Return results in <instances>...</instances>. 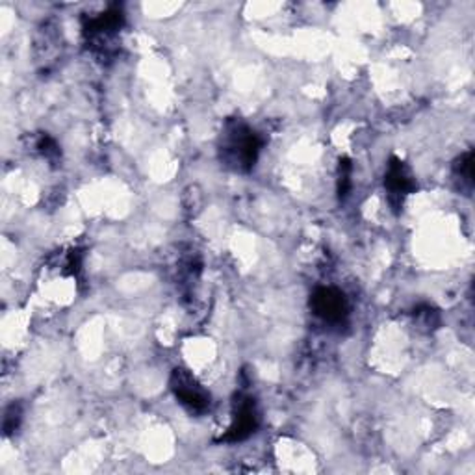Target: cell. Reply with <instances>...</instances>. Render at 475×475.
<instances>
[{"instance_id": "obj_1", "label": "cell", "mask_w": 475, "mask_h": 475, "mask_svg": "<svg viewBox=\"0 0 475 475\" xmlns=\"http://www.w3.org/2000/svg\"><path fill=\"white\" fill-rule=\"evenodd\" d=\"M262 145V138L251 127L238 119H229L219 138V158L225 168L249 173L258 160Z\"/></svg>"}, {"instance_id": "obj_2", "label": "cell", "mask_w": 475, "mask_h": 475, "mask_svg": "<svg viewBox=\"0 0 475 475\" xmlns=\"http://www.w3.org/2000/svg\"><path fill=\"white\" fill-rule=\"evenodd\" d=\"M169 387L176 401L192 414H205L210 409V394L201 387V382L184 368H175L169 379Z\"/></svg>"}, {"instance_id": "obj_3", "label": "cell", "mask_w": 475, "mask_h": 475, "mask_svg": "<svg viewBox=\"0 0 475 475\" xmlns=\"http://www.w3.org/2000/svg\"><path fill=\"white\" fill-rule=\"evenodd\" d=\"M310 308L325 323H342L349 314L346 293L332 286L315 290L310 298Z\"/></svg>"}, {"instance_id": "obj_4", "label": "cell", "mask_w": 475, "mask_h": 475, "mask_svg": "<svg viewBox=\"0 0 475 475\" xmlns=\"http://www.w3.org/2000/svg\"><path fill=\"white\" fill-rule=\"evenodd\" d=\"M260 425V416L257 411L255 399L247 396H238L234 401V414L229 431L221 437V442H242L257 433Z\"/></svg>"}, {"instance_id": "obj_5", "label": "cell", "mask_w": 475, "mask_h": 475, "mask_svg": "<svg viewBox=\"0 0 475 475\" xmlns=\"http://www.w3.org/2000/svg\"><path fill=\"white\" fill-rule=\"evenodd\" d=\"M384 186H387V190H389L390 202L394 207H399V202L403 201V197L413 193L418 188L416 178H414L411 168L396 156L390 158L387 175H384Z\"/></svg>"}, {"instance_id": "obj_6", "label": "cell", "mask_w": 475, "mask_h": 475, "mask_svg": "<svg viewBox=\"0 0 475 475\" xmlns=\"http://www.w3.org/2000/svg\"><path fill=\"white\" fill-rule=\"evenodd\" d=\"M123 25H125V13L119 4H114V6H110L104 13L97 17H89L84 22V32L92 41L102 43L104 39L116 36V32H119Z\"/></svg>"}, {"instance_id": "obj_7", "label": "cell", "mask_w": 475, "mask_h": 475, "mask_svg": "<svg viewBox=\"0 0 475 475\" xmlns=\"http://www.w3.org/2000/svg\"><path fill=\"white\" fill-rule=\"evenodd\" d=\"M455 175L459 176V180L468 186V190H471L473 186V151H468L466 154H463L459 160L454 166Z\"/></svg>"}, {"instance_id": "obj_8", "label": "cell", "mask_w": 475, "mask_h": 475, "mask_svg": "<svg viewBox=\"0 0 475 475\" xmlns=\"http://www.w3.org/2000/svg\"><path fill=\"white\" fill-rule=\"evenodd\" d=\"M22 420V406L19 403H12L8 409H6V414H4V433L6 435H12L13 431H17V427Z\"/></svg>"}, {"instance_id": "obj_9", "label": "cell", "mask_w": 475, "mask_h": 475, "mask_svg": "<svg viewBox=\"0 0 475 475\" xmlns=\"http://www.w3.org/2000/svg\"><path fill=\"white\" fill-rule=\"evenodd\" d=\"M37 149L51 162H54V160H58V158H60V147H58V143L51 138V135H47V134H43L41 138H39Z\"/></svg>"}, {"instance_id": "obj_10", "label": "cell", "mask_w": 475, "mask_h": 475, "mask_svg": "<svg viewBox=\"0 0 475 475\" xmlns=\"http://www.w3.org/2000/svg\"><path fill=\"white\" fill-rule=\"evenodd\" d=\"M351 188V164L348 160L340 162V180H338V193L344 199Z\"/></svg>"}, {"instance_id": "obj_11", "label": "cell", "mask_w": 475, "mask_h": 475, "mask_svg": "<svg viewBox=\"0 0 475 475\" xmlns=\"http://www.w3.org/2000/svg\"><path fill=\"white\" fill-rule=\"evenodd\" d=\"M416 315H423L422 327H425V329H435V325H438V314L431 307H425L423 310L418 308Z\"/></svg>"}]
</instances>
